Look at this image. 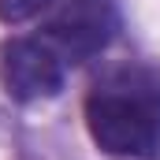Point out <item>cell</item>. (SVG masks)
<instances>
[{
    "mask_svg": "<svg viewBox=\"0 0 160 160\" xmlns=\"http://www.w3.org/2000/svg\"><path fill=\"white\" fill-rule=\"evenodd\" d=\"M86 130L108 157H160V78L142 67L108 71L86 97Z\"/></svg>",
    "mask_w": 160,
    "mask_h": 160,
    "instance_id": "6da1fadb",
    "label": "cell"
},
{
    "mask_svg": "<svg viewBox=\"0 0 160 160\" xmlns=\"http://www.w3.org/2000/svg\"><path fill=\"white\" fill-rule=\"evenodd\" d=\"M67 78V63L45 45V38H8L0 45V82L8 97L30 104L56 97Z\"/></svg>",
    "mask_w": 160,
    "mask_h": 160,
    "instance_id": "3957f363",
    "label": "cell"
},
{
    "mask_svg": "<svg viewBox=\"0 0 160 160\" xmlns=\"http://www.w3.org/2000/svg\"><path fill=\"white\" fill-rule=\"evenodd\" d=\"M41 19H45L41 22L45 45L67 67H78L97 52H104L119 30L112 0H56Z\"/></svg>",
    "mask_w": 160,
    "mask_h": 160,
    "instance_id": "7a4b0ae2",
    "label": "cell"
},
{
    "mask_svg": "<svg viewBox=\"0 0 160 160\" xmlns=\"http://www.w3.org/2000/svg\"><path fill=\"white\" fill-rule=\"evenodd\" d=\"M56 0H0V22L4 26H22L41 19Z\"/></svg>",
    "mask_w": 160,
    "mask_h": 160,
    "instance_id": "277c9868",
    "label": "cell"
}]
</instances>
